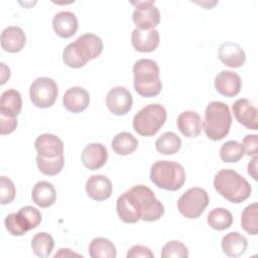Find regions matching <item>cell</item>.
<instances>
[{
	"label": "cell",
	"mask_w": 258,
	"mask_h": 258,
	"mask_svg": "<svg viewBox=\"0 0 258 258\" xmlns=\"http://www.w3.org/2000/svg\"><path fill=\"white\" fill-rule=\"evenodd\" d=\"M103 41L98 35L85 33L64 47L62 60L68 67L79 69L89 60L98 57L103 51Z\"/></svg>",
	"instance_id": "obj_1"
},
{
	"label": "cell",
	"mask_w": 258,
	"mask_h": 258,
	"mask_svg": "<svg viewBox=\"0 0 258 258\" xmlns=\"http://www.w3.org/2000/svg\"><path fill=\"white\" fill-rule=\"evenodd\" d=\"M124 194L139 220L153 222L159 220L164 214L163 205L148 186L134 185Z\"/></svg>",
	"instance_id": "obj_2"
},
{
	"label": "cell",
	"mask_w": 258,
	"mask_h": 258,
	"mask_svg": "<svg viewBox=\"0 0 258 258\" xmlns=\"http://www.w3.org/2000/svg\"><path fill=\"white\" fill-rule=\"evenodd\" d=\"M214 187L227 201L240 204L246 201L252 191L250 183L233 169H221L214 177Z\"/></svg>",
	"instance_id": "obj_3"
},
{
	"label": "cell",
	"mask_w": 258,
	"mask_h": 258,
	"mask_svg": "<svg viewBox=\"0 0 258 258\" xmlns=\"http://www.w3.org/2000/svg\"><path fill=\"white\" fill-rule=\"evenodd\" d=\"M133 86L138 95L144 98L157 96L162 83L159 79V68L153 59L141 58L133 66Z\"/></svg>",
	"instance_id": "obj_4"
},
{
	"label": "cell",
	"mask_w": 258,
	"mask_h": 258,
	"mask_svg": "<svg viewBox=\"0 0 258 258\" xmlns=\"http://www.w3.org/2000/svg\"><path fill=\"white\" fill-rule=\"evenodd\" d=\"M232 124V115L227 104L220 101L210 102L205 111L202 124L209 139L219 141L225 138Z\"/></svg>",
	"instance_id": "obj_5"
},
{
	"label": "cell",
	"mask_w": 258,
	"mask_h": 258,
	"mask_svg": "<svg viewBox=\"0 0 258 258\" xmlns=\"http://www.w3.org/2000/svg\"><path fill=\"white\" fill-rule=\"evenodd\" d=\"M150 179L157 187L173 191L183 185L185 171L182 165L177 162L159 160L151 166Z\"/></svg>",
	"instance_id": "obj_6"
},
{
	"label": "cell",
	"mask_w": 258,
	"mask_h": 258,
	"mask_svg": "<svg viewBox=\"0 0 258 258\" xmlns=\"http://www.w3.org/2000/svg\"><path fill=\"white\" fill-rule=\"evenodd\" d=\"M166 110L160 104H149L139 110L133 118V129L141 136H153L163 126Z\"/></svg>",
	"instance_id": "obj_7"
},
{
	"label": "cell",
	"mask_w": 258,
	"mask_h": 258,
	"mask_svg": "<svg viewBox=\"0 0 258 258\" xmlns=\"http://www.w3.org/2000/svg\"><path fill=\"white\" fill-rule=\"evenodd\" d=\"M209 205V196L204 188L195 186L183 192L177 201L179 213L187 219L199 218Z\"/></svg>",
	"instance_id": "obj_8"
},
{
	"label": "cell",
	"mask_w": 258,
	"mask_h": 258,
	"mask_svg": "<svg viewBox=\"0 0 258 258\" xmlns=\"http://www.w3.org/2000/svg\"><path fill=\"white\" fill-rule=\"evenodd\" d=\"M57 84L50 78H37L30 85V100L32 104L38 108L45 109L51 107L57 98Z\"/></svg>",
	"instance_id": "obj_9"
},
{
	"label": "cell",
	"mask_w": 258,
	"mask_h": 258,
	"mask_svg": "<svg viewBox=\"0 0 258 258\" xmlns=\"http://www.w3.org/2000/svg\"><path fill=\"white\" fill-rule=\"evenodd\" d=\"M132 4L135 6L132 14V19L137 29H154V27L159 24L160 13L158 8L154 4V1H136L132 2Z\"/></svg>",
	"instance_id": "obj_10"
},
{
	"label": "cell",
	"mask_w": 258,
	"mask_h": 258,
	"mask_svg": "<svg viewBox=\"0 0 258 258\" xmlns=\"http://www.w3.org/2000/svg\"><path fill=\"white\" fill-rule=\"evenodd\" d=\"M133 104L131 93L124 87L112 88L106 97V105L111 113L117 116L127 114Z\"/></svg>",
	"instance_id": "obj_11"
},
{
	"label": "cell",
	"mask_w": 258,
	"mask_h": 258,
	"mask_svg": "<svg viewBox=\"0 0 258 258\" xmlns=\"http://www.w3.org/2000/svg\"><path fill=\"white\" fill-rule=\"evenodd\" d=\"M232 111L236 120L247 129L257 130L258 111L248 99H239L232 105Z\"/></svg>",
	"instance_id": "obj_12"
},
{
	"label": "cell",
	"mask_w": 258,
	"mask_h": 258,
	"mask_svg": "<svg viewBox=\"0 0 258 258\" xmlns=\"http://www.w3.org/2000/svg\"><path fill=\"white\" fill-rule=\"evenodd\" d=\"M214 85L218 93L231 98L239 94L242 87V81L237 73L232 71H222L216 76Z\"/></svg>",
	"instance_id": "obj_13"
},
{
	"label": "cell",
	"mask_w": 258,
	"mask_h": 258,
	"mask_svg": "<svg viewBox=\"0 0 258 258\" xmlns=\"http://www.w3.org/2000/svg\"><path fill=\"white\" fill-rule=\"evenodd\" d=\"M37 155L45 158L56 157L63 154V143L59 137L54 134L44 133L39 135L34 142Z\"/></svg>",
	"instance_id": "obj_14"
},
{
	"label": "cell",
	"mask_w": 258,
	"mask_h": 258,
	"mask_svg": "<svg viewBox=\"0 0 258 258\" xmlns=\"http://www.w3.org/2000/svg\"><path fill=\"white\" fill-rule=\"evenodd\" d=\"M218 57L229 68H241L245 60L246 54L244 49L237 43L232 41L223 42L218 48Z\"/></svg>",
	"instance_id": "obj_15"
},
{
	"label": "cell",
	"mask_w": 258,
	"mask_h": 258,
	"mask_svg": "<svg viewBox=\"0 0 258 258\" xmlns=\"http://www.w3.org/2000/svg\"><path fill=\"white\" fill-rule=\"evenodd\" d=\"M159 41L160 37L156 29L141 30L135 28L131 33V43L140 52L154 51L159 45Z\"/></svg>",
	"instance_id": "obj_16"
},
{
	"label": "cell",
	"mask_w": 258,
	"mask_h": 258,
	"mask_svg": "<svg viewBox=\"0 0 258 258\" xmlns=\"http://www.w3.org/2000/svg\"><path fill=\"white\" fill-rule=\"evenodd\" d=\"M82 162L90 170L101 168L108 159V150L101 143H91L82 152Z\"/></svg>",
	"instance_id": "obj_17"
},
{
	"label": "cell",
	"mask_w": 258,
	"mask_h": 258,
	"mask_svg": "<svg viewBox=\"0 0 258 258\" xmlns=\"http://www.w3.org/2000/svg\"><path fill=\"white\" fill-rule=\"evenodd\" d=\"M86 191L87 195L94 201H105L112 195V182L105 175H92L86 182Z\"/></svg>",
	"instance_id": "obj_18"
},
{
	"label": "cell",
	"mask_w": 258,
	"mask_h": 258,
	"mask_svg": "<svg viewBox=\"0 0 258 258\" xmlns=\"http://www.w3.org/2000/svg\"><path fill=\"white\" fill-rule=\"evenodd\" d=\"M63 107L72 113H80L86 110L90 104V95L82 87L68 89L62 98Z\"/></svg>",
	"instance_id": "obj_19"
},
{
	"label": "cell",
	"mask_w": 258,
	"mask_h": 258,
	"mask_svg": "<svg viewBox=\"0 0 258 258\" xmlns=\"http://www.w3.org/2000/svg\"><path fill=\"white\" fill-rule=\"evenodd\" d=\"M52 28L58 36L69 38L77 32L78 18L71 11H60L53 16Z\"/></svg>",
	"instance_id": "obj_20"
},
{
	"label": "cell",
	"mask_w": 258,
	"mask_h": 258,
	"mask_svg": "<svg viewBox=\"0 0 258 258\" xmlns=\"http://www.w3.org/2000/svg\"><path fill=\"white\" fill-rule=\"evenodd\" d=\"M26 42L24 31L18 26H8L1 33V46L5 51L18 52Z\"/></svg>",
	"instance_id": "obj_21"
},
{
	"label": "cell",
	"mask_w": 258,
	"mask_h": 258,
	"mask_svg": "<svg viewBox=\"0 0 258 258\" xmlns=\"http://www.w3.org/2000/svg\"><path fill=\"white\" fill-rule=\"evenodd\" d=\"M178 130L185 137H197L202 131L201 116L195 111H183L177 117Z\"/></svg>",
	"instance_id": "obj_22"
},
{
	"label": "cell",
	"mask_w": 258,
	"mask_h": 258,
	"mask_svg": "<svg viewBox=\"0 0 258 258\" xmlns=\"http://www.w3.org/2000/svg\"><path fill=\"white\" fill-rule=\"evenodd\" d=\"M221 246L227 256L240 257L246 252L248 241L239 232H230L222 238Z\"/></svg>",
	"instance_id": "obj_23"
},
{
	"label": "cell",
	"mask_w": 258,
	"mask_h": 258,
	"mask_svg": "<svg viewBox=\"0 0 258 258\" xmlns=\"http://www.w3.org/2000/svg\"><path fill=\"white\" fill-rule=\"evenodd\" d=\"M31 198L35 205L40 208H48L52 206L56 200V191L54 186L45 180L38 181L32 188Z\"/></svg>",
	"instance_id": "obj_24"
},
{
	"label": "cell",
	"mask_w": 258,
	"mask_h": 258,
	"mask_svg": "<svg viewBox=\"0 0 258 258\" xmlns=\"http://www.w3.org/2000/svg\"><path fill=\"white\" fill-rule=\"evenodd\" d=\"M22 108V98L18 91L8 89L4 91L0 99V114L9 117H17Z\"/></svg>",
	"instance_id": "obj_25"
},
{
	"label": "cell",
	"mask_w": 258,
	"mask_h": 258,
	"mask_svg": "<svg viewBox=\"0 0 258 258\" xmlns=\"http://www.w3.org/2000/svg\"><path fill=\"white\" fill-rule=\"evenodd\" d=\"M89 255L92 258H116L117 251L114 244L106 238H95L89 245Z\"/></svg>",
	"instance_id": "obj_26"
},
{
	"label": "cell",
	"mask_w": 258,
	"mask_h": 258,
	"mask_svg": "<svg viewBox=\"0 0 258 258\" xmlns=\"http://www.w3.org/2000/svg\"><path fill=\"white\" fill-rule=\"evenodd\" d=\"M111 146L118 155H128L136 150L138 140L129 132H120L112 139Z\"/></svg>",
	"instance_id": "obj_27"
},
{
	"label": "cell",
	"mask_w": 258,
	"mask_h": 258,
	"mask_svg": "<svg viewBox=\"0 0 258 258\" xmlns=\"http://www.w3.org/2000/svg\"><path fill=\"white\" fill-rule=\"evenodd\" d=\"M181 146V140L174 132H164L155 141L156 150L164 155L176 153Z\"/></svg>",
	"instance_id": "obj_28"
},
{
	"label": "cell",
	"mask_w": 258,
	"mask_h": 258,
	"mask_svg": "<svg viewBox=\"0 0 258 258\" xmlns=\"http://www.w3.org/2000/svg\"><path fill=\"white\" fill-rule=\"evenodd\" d=\"M54 241L51 235L45 232L37 233L31 240V248L33 253L40 258H46L51 254Z\"/></svg>",
	"instance_id": "obj_29"
},
{
	"label": "cell",
	"mask_w": 258,
	"mask_h": 258,
	"mask_svg": "<svg viewBox=\"0 0 258 258\" xmlns=\"http://www.w3.org/2000/svg\"><path fill=\"white\" fill-rule=\"evenodd\" d=\"M233 223V215L225 208H216L208 215V224L217 231L228 229Z\"/></svg>",
	"instance_id": "obj_30"
},
{
	"label": "cell",
	"mask_w": 258,
	"mask_h": 258,
	"mask_svg": "<svg viewBox=\"0 0 258 258\" xmlns=\"http://www.w3.org/2000/svg\"><path fill=\"white\" fill-rule=\"evenodd\" d=\"M36 164L40 172H42L45 175L52 176L59 173L63 168L64 157H63V154H60L52 158H45L37 155Z\"/></svg>",
	"instance_id": "obj_31"
},
{
	"label": "cell",
	"mask_w": 258,
	"mask_h": 258,
	"mask_svg": "<svg viewBox=\"0 0 258 258\" xmlns=\"http://www.w3.org/2000/svg\"><path fill=\"white\" fill-rule=\"evenodd\" d=\"M244 154L245 152L242 144L236 140H229L220 148V157L224 162H237L242 159Z\"/></svg>",
	"instance_id": "obj_32"
},
{
	"label": "cell",
	"mask_w": 258,
	"mask_h": 258,
	"mask_svg": "<svg viewBox=\"0 0 258 258\" xmlns=\"http://www.w3.org/2000/svg\"><path fill=\"white\" fill-rule=\"evenodd\" d=\"M257 203L247 206L241 215V226L249 235H257Z\"/></svg>",
	"instance_id": "obj_33"
},
{
	"label": "cell",
	"mask_w": 258,
	"mask_h": 258,
	"mask_svg": "<svg viewBox=\"0 0 258 258\" xmlns=\"http://www.w3.org/2000/svg\"><path fill=\"white\" fill-rule=\"evenodd\" d=\"M160 256L162 258H187L188 251L186 246L180 241H169L161 250Z\"/></svg>",
	"instance_id": "obj_34"
},
{
	"label": "cell",
	"mask_w": 258,
	"mask_h": 258,
	"mask_svg": "<svg viewBox=\"0 0 258 258\" xmlns=\"http://www.w3.org/2000/svg\"><path fill=\"white\" fill-rule=\"evenodd\" d=\"M4 225L8 233L12 236H22L29 230L17 213H11L7 215L4 221Z\"/></svg>",
	"instance_id": "obj_35"
},
{
	"label": "cell",
	"mask_w": 258,
	"mask_h": 258,
	"mask_svg": "<svg viewBox=\"0 0 258 258\" xmlns=\"http://www.w3.org/2000/svg\"><path fill=\"white\" fill-rule=\"evenodd\" d=\"M17 214L21 217V219L24 221L25 225L29 230L35 229L41 222V214L34 207H23L17 212Z\"/></svg>",
	"instance_id": "obj_36"
},
{
	"label": "cell",
	"mask_w": 258,
	"mask_h": 258,
	"mask_svg": "<svg viewBox=\"0 0 258 258\" xmlns=\"http://www.w3.org/2000/svg\"><path fill=\"white\" fill-rule=\"evenodd\" d=\"M0 191H1V205L11 203L16 195V188L12 180L4 175L0 177Z\"/></svg>",
	"instance_id": "obj_37"
},
{
	"label": "cell",
	"mask_w": 258,
	"mask_h": 258,
	"mask_svg": "<svg viewBox=\"0 0 258 258\" xmlns=\"http://www.w3.org/2000/svg\"><path fill=\"white\" fill-rule=\"evenodd\" d=\"M242 146L244 152L248 156H256L258 153V136L256 134H249L243 138Z\"/></svg>",
	"instance_id": "obj_38"
},
{
	"label": "cell",
	"mask_w": 258,
	"mask_h": 258,
	"mask_svg": "<svg viewBox=\"0 0 258 258\" xmlns=\"http://www.w3.org/2000/svg\"><path fill=\"white\" fill-rule=\"evenodd\" d=\"M0 133L1 135L12 133L17 127L16 117H9L3 114H0Z\"/></svg>",
	"instance_id": "obj_39"
},
{
	"label": "cell",
	"mask_w": 258,
	"mask_h": 258,
	"mask_svg": "<svg viewBox=\"0 0 258 258\" xmlns=\"http://www.w3.org/2000/svg\"><path fill=\"white\" fill-rule=\"evenodd\" d=\"M127 258H153L154 254L152 251L143 245H135L127 252Z\"/></svg>",
	"instance_id": "obj_40"
},
{
	"label": "cell",
	"mask_w": 258,
	"mask_h": 258,
	"mask_svg": "<svg viewBox=\"0 0 258 258\" xmlns=\"http://www.w3.org/2000/svg\"><path fill=\"white\" fill-rule=\"evenodd\" d=\"M257 155L254 156V158L248 163V173L252 176L254 180H257Z\"/></svg>",
	"instance_id": "obj_41"
},
{
	"label": "cell",
	"mask_w": 258,
	"mask_h": 258,
	"mask_svg": "<svg viewBox=\"0 0 258 258\" xmlns=\"http://www.w3.org/2000/svg\"><path fill=\"white\" fill-rule=\"evenodd\" d=\"M66 257V256H78V257H83L82 255H80V254H78V253H74V252H71V250L70 249H67V248H61V249H59V251L57 252V253H55L54 254V258H56V257Z\"/></svg>",
	"instance_id": "obj_42"
},
{
	"label": "cell",
	"mask_w": 258,
	"mask_h": 258,
	"mask_svg": "<svg viewBox=\"0 0 258 258\" xmlns=\"http://www.w3.org/2000/svg\"><path fill=\"white\" fill-rule=\"evenodd\" d=\"M0 64H1V72H2V74H1V82H0V84H1V85H3V84L6 82V80L10 78V70H9V68H8V67H6V66H5V63L1 62Z\"/></svg>",
	"instance_id": "obj_43"
}]
</instances>
